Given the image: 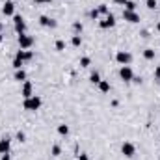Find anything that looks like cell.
<instances>
[{
	"instance_id": "obj_17",
	"label": "cell",
	"mask_w": 160,
	"mask_h": 160,
	"mask_svg": "<svg viewBox=\"0 0 160 160\" xmlns=\"http://www.w3.org/2000/svg\"><path fill=\"white\" fill-rule=\"evenodd\" d=\"M143 58L145 60H154V50L153 49H145L143 50Z\"/></svg>"
},
{
	"instance_id": "obj_35",
	"label": "cell",
	"mask_w": 160,
	"mask_h": 160,
	"mask_svg": "<svg viewBox=\"0 0 160 160\" xmlns=\"http://www.w3.org/2000/svg\"><path fill=\"white\" fill-rule=\"evenodd\" d=\"M156 30H158V32H160V20H158V24H156Z\"/></svg>"
},
{
	"instance_id": "obj_8",
	"label": "cell",
	"mask_w": 160,
	"mask_h": 160,
	"mask_svg": "<svg viewBox=\"0 0 160 160\" xmlns=\"http://www.w3.org/2000/svg\"><path fill=\"white\" fill-rule=\"evenodd\" d=\"M113 24H116V17H113L112 13H108V15L99 22V26H101V28H112Z\"/></svg>"
},
{
	"instance_id": "obj_31",
	"label": "cell",
	"mask_w": 160,
	"mask_h": 160,
	"mask_svg": "<svg viewBox=\"0 0 160 160\" xmlns=\"http://www.w3.org/2000/svg\"><path fill=\"white\" fill-rule=\"evenodd\" d=\"M78 160H89V156L86 153H82V154H78Z\"/></svg>"
},
{
	"instance_id": "obj_7",
	"label": "cell",
	"mask_w": 160,
	"mask_h": 160,
	"mask_svg": "<svg viewBox=\"0 0 160 160\" xmlns=\"http://www.w3.org/2000/svg\"><path fill=\"white\" fill-rule=\"evenodd\" d=\"M20 95L24 97V99H28V97H32L34 95V87H32V82H22V89H20Z\"/></svg>"
},
{
	"instance_id": "obj_9",
	"label": "cell",
	"mask_w": 160,
	"mask_h": 160,
	"mask_svg": "<svg viewBox=\"0 0 160 160\" xmlns=\"http://www.w3.org/2000/svg\"><path fill=\"white\" fill-rule=\"evenodd\" d=\"M39 24L45 26V28H56V20L50 19V17H47V15H41L39 17Z\"/></svg>"
},
{
	"instance_id": "obj_11",
	"label": "cell",
	"mask_w": 160,
	"mask_h": 160,
	"mask_svg": "<svg viewBox=\"0 0 160 160\" xmlns=\"http://www.w3.org/2000/svg\"><path fill=\"white\" fill-rule=\"evenodd\" d=\"M15 58H19V60H22V61H30L32 58H34V52L32 50H19L17 54H15Z\"/></svg>"
},
{
	"instance_id": "obj_20",
	"label": "cell",
	"mask_w": 160,
	"mask_h": 160,
	"mask_svg": "<svg viewBox=\"0 0 160 160\" xmlns=\"http://www.w3.org/2000/svg\"><path fill=\"white\" fill-rule=\"evenodd\" d=\"M58 132L61 136H67V134H69V127H67V125H58Z\"/></svg>"
},
{
	"instance_id": "obj_13",
	"label": "cell",
	"mask_w": 160,
	"mask_h": 160,
	"mask_svg": "<svg viewBox=\"0 0 160 160\" xmlns=\"http://www.w3.org/2000/svg\"><path fill=\"white\" fill-rule=\"evenodd\" d=\"M2 13H4L6 17L13 15V13H15V4H13V2H8V0H6V4H4V8H2Z\"/></svg>"
},
{
	"instance_id": "obj_29",
	"label": "cell",
	"mask_w": 160,
	"mask_h": 160,
	"mask_svg": "<svg viewBox=\"0 0 160 160\" xmlns=\"http://www.w3.org/2000/svg\"><path fill=\"white\" fill-rule=\"evenodd\" d=\"M24 138H26L24 132H20V130H19V132H17V140H19V142H24Z\"/></svg>"
},
{
	"instance_id": "obj_14",
	"label": "cell",
	"mask_w": 160,
	"mask_h": 160,
	"mask_svg": "<svg viewBox=\"0 0 160 160\" xmlns=\"http://www.w3.org/2000/svg\"><path fill=\"white\" fill-rule=\"evenodd\" d=\"M15 80L24 82V80H26V71H24V69H15Z\"/></svg>"
},
{
	"instance_id": "obj_36",
	"label": "cell",
	"mask_w": 160,
	"mask_h": 160,
	"mask_svg": "<svg viewBox=\"0 0 160 160\" xmlns=\"http://www.w3.org/2000/svg\"><path fill=\"white\" fill-rule=\"evenodd\" d=\"M4 30V24H2V22H0V32H2Z\"/></svg>"
},
{
	"instance_id": "obj_4",
	"label": "cell",
	"mask_w": 160,
	"mask_h": 160,
	"mask_svg": "<svg viewBox=\"0 0 160 160\" xmlns=\"http://www.w3.org/2000/svg\"><path fill=\"white\" fill-rule=\"evenodd\" d=\"M13 22H15V32L20 35V34H26V22L20 15H13Z\"/></svg>"
},
{
	"instance_id": "obj_10",
	"label": "cell",
	"mask_w": 160,
	"mask_h": 160,
	"mask_svg": "<svg viewBox=\"0 0 160 160\" xmlns=\"http://www.w3.org/2000/svg\"><path fill=\"white\" fill-rule=\"evenodd\" d=\"M123 19L128 20V22H140V15L136 13V11H127V9H123Z\"/></svg>"
},
{
	"instance_id": "obj_34",
	"label": "cell",
	"mask_w": 160,
	"mask_h": 160,
	"mask_svg": "<svg viewBox=\"0 0 160 160\" xmlns=\"http://www.w3.org/2000/svg\"><path fill=\"white\" fill-rule=\"evenodd\" d=\"M2 160H11V158H9V153H8V154H2Z\"/></svg>"
},
{
	"instance_id": "obj_26",
	"label": "cell",
	"mask_w": 160,
	"mask_h": 160,
	"mask_svg": "<svg viewBox=\"0 0 160 160\" xmlns=\"http://www.w3.org/2000/svg\"><path fill=\"white\" fill-rule=\"evenodd\" d=\"M145 4H147V8H149V9H154V8L158 6V2H156V0H147Z\"/></svg>"
},
{
	"instance_id": "obj_27",
	"label": "cell",
	"mask_w": 160,
	"mask_h": 160,
	"mask_svg": "<svg viewBox=\"0 0 160 160\" xmlns=\"http://www.w3.org/2000/svg\"><path fill=\"white\" fill-rule=\"evenodd\" d=\"M60 153H61V147L60 145H52V154L54 156H60Z\"/></svg>"
},
{
	"instance_id": "obj_25",
	"label": "cell",
	"mask_w": 160,
	"mask_h": 160,
	"mask_svg": "<svg viewBox=\"0 0 160 160\" xmlns=\"http://www.w3.org/2000/svg\"><path fill=\"white\" fill-rule=\"evenodd\" d=\"M22 63H24V61L19 60V58H15V60H13V67H15V69H22Z\"/></svg>"
},
{
	"instance_id": "obj_28",
	"label": "cell",
	"mask_w": 160,
	"mask_h": 160,
	"mask_svg": "<svg viewBox=\"0 0 160 160\" xmlns=\"http://www.w3.org/2000/svg\"><path fill=\"white\" fill-rule=\"evenodd\" d=\"M89 17H91V19H99V17H101L99 9H91V11H89Z\"/></svg>"
},
{
	"instance_id": "obj_3",
	"label": "cell",
	"mask_w": 160,
	"mask_h": 160,
	"mask_svg": "<svg viewBox=\"0 0 160 160\" xmlns=\"http://www.w3.org/2000/svg\"><path fill=\"white\" fill-rule=\"evenodd\" d=\"M119 76H121L125 82H132V80H134V71H132V67H130V65H121Z\"/></svg>"
},
{
	"instance_id": "obj_22",
	"label": "cell",
	"mask_w": 160,
	"mask_h": 160,
	"mask_svg": "<svg viewBox=\"0 0 160 160\" xmlns=\"http://www.w3.org/2000/svg\"><path fill=\"white\" fill-rule=\"evenodd\" d=\"M97 9H99V13H101V15H108V13H110V9H108V4H101Z\"/></svg>"
},
{
	"instance_id": "obj_6",
	"label": "cell",
	"mask_w": 160,
	"mask_h": 160,
	"mask_svg": "<svg viewBox=\"0 0 160 160\" xmlns=\"http://www.w3.org/2000/svg\"><path fill=\"white\" fill-rule=\"evenodd\" d=\"M116 60H117L121 65H128L130 60H132V56H130V52H127V50H119V52L116 54Z\"/></svg>"
},
{
	"instance_id": "obj_2",
	"label": "cell",
	"mask_w": 160,
	"mask_h": 160,
	"mask_svg": "<svg viewBox=\"0 0 160 160\" xmlns=\"http://www.w3.org/2000/svg\"><path fill=\"white\" fill-rule=\"evenodd\" d=\"M32 45H34V37L32 35H28V34H20L19 35V47L22 50H28Z\"/></svg>"
},
{
	"instance_id": "obj_16",
	"label": "cell",
	"mask_w": 160,
	"mask_h": 160,
	"mask_svg": "<svg viewBox=\"0 0 160 160\" xmlns=\"http://www.w3.org/2000/svg\"><path fill=\"white\" fill-rule=\"evenodd\" d=\"M89 80H91V84H99L101 82V75L97 71H93V73H91V76H89Z\"/></svg>"
},
{
	"instance_id": "obj_18",
	"label": "cell",
	"mask_w": 160,
	"mask_h": 160,
	"mask_svg": "<svg viewBox=\"0 0 160 160\" xmlns=\"http://www.w3.org/2000/svg\"><path fill=\"white\" fill-rule=\"evenodd\" d=\"M71 43L75 45V47H80V45H82V37H80V34H75L73 39H71Z\"/></svg>"
},
{
	"instance_id": "obj_23",
	"label": "cell",
	"mask_w": 160,
	"mask_h": 160,
	"mask_svg": "<svg viewBox=\"0 0 160 160\" xmlns=\"http://www.w3.org/2000/svg\"><path fill=\"white\" fill-rule=\"evenodd\" d=\"M89 63H91V60H89L87 56H84V58H80V67H89Z\"/></svg>"
},
{
	"instance_id": "obj_24",
	"label": "cell",
	"mask_w": 160,
	"mask_h": 160,
	"mask_svg": "<svg viewBox=\"0 0 160 160\" xmlns=\"http://www.w3.org/2000/svg\"><path fill=\"white\" fill-rule=\"evenodd\" d=\"M65 49V41L63 39H58L56 41V50H63Z\"/></svg>"
},
{
	"instance_id": "obj_33",
	"label": "cell",
	"mask_w": 160,
	"mask_h": 160,
	"mask_svg": "<svg viewBox=\"0 0 160 160\" xmlns=\"http://www.w3.org/2000/svg\"><path fill=\"white\" fill-rule=\"evenodd\" d=\"M113 2L119 4V6H125V4H127V0H113Z\"/></svg>"
},
{
	"instance_id": "obj_30",
	"label": "cell",
	"mask_w": 160,
	"mask_h": 160,
	"mask_svg": "<svg viewBox=\"0 0 160 160\" xmlns=\"http://www.w3.org/2000/svg\"><path fill=\"white\" fill-rule=\"evenodd\" d=\"M154 78L160 80V65H156V69H154Z\"/></svg>"
},
{
	"instance_id": "obj_15",
	"label": "cell",
	"mask_w": 160,
	"mask_h": 160,
	"mask_svg": "<svg viewBox=\"0 0 160 160\" xmlns=\"http://www.w3.org/2000/svg\"><path fill=\"white\" fill-rule=\"evenodd\" d=\"M97 86H99V89L102 91V93H108V91H110V82H106V80H101Z\"/></svg>"
},
{
	"instance_id": "obj_32",
	"label": "cell",
	"mask_w": 160,
	"mask_h": 160,
	"mask_svg": "<svg viewBox=\"0 0 160 160\" xmlns=\"http://www.w3.org/2000/svg\"><path fill=\"white\" fill-rule=\"evenodd\" d=\"M35 2H37V4H50L52 0H35Z\"/></svg>"
},
{
	"instance_id": "obj_12",
	"label": "cell",
	"mask_w": 160,
	"mask_h": 160,
	"mask_svg": "<svg viewBox=\"0 0 160 160\" xmlns=\"http://www.w3.org/2000/svg\"><path fill=\"white\" fill-rule=\"evenodd\" d=\"M9 145H11L9 138H2V140H0V154H8L9 153Z\"/></svg>"
},
{
	"instance_id": "obj_38",
	"label": "cell",
	"mask_w": 160,
	"mask_h": 160,
	"mask_svg": "<svg viewBox=\"0 0 160 160\" xmlns=\"http://www.w3.org/2000/svg\"><path fill=\"white\" fill-rule=\"evenodd\" d=\"M8 2H13V0H8Z\"/></svg>"
},
{
	"instance_id": "obj_5",
	"label": "cell",
	"mask_w": 160,
	"mask_h": 160,
	"mask_svg": "<svg viewBox=\"0 0 160 160\" xmlns=\"http://www.w3.org/2000/svg\"><path fill=\"white\" fill-rule=\"evenodd\" d=\"M121 153H123L127 158H132V156L136 154V147H134V143H130V142H125V143L121 145Z\"/></svg>"
},
{
	"instance_id": "obj_1",
	"label": "cell",
	"mask_w": 160,
	"mask_h": 160,
	"mask_svg": "<svg viewBox=\"0 0 160 160\" xmlns=\"http://www.w3.org/2000/svg\"><path fill=\"white\" fill-rule=\"evenodd\" d=\"M22 106H24V110L35 112V110H39V106H41V99H39L37 95H32V97L24 99V102H22Z\"/></svg>"
},
{
	"instance_id": "obj_37",
	"label": "cell",
	"mask_w": 160,
	"mask_h": 160,
	"mask_svg": "<svg viewBox=\"0 0 160 160\" xmlns=\"http://www.w3.org/2000/svg\"><path fill=\"white\" fill-rule=\"evenodd\" d=\"M2 41H4V35H2V34H0V43H2Z\"/></svg>"
},
{
	"instance_id": "obj_19",
	"label": "cell",
	"mask_w": 160,
	"mask_h": 160,
	"mask_svg": "<svg viewBox=\"0 0 160 160\" xmlns=\"http://www.w3.org/2000/svg\"><path fill=\"white\" fill-rule=\"evenodd\" d=\"M82 28H84V26H82V22H80V20H75V22H73V30H75V34H80Z\"/></svg>"
},
{
	"instance_id": "obj_21",
	"label": "cell",
	"mask_w": 160,
	"mask_h": 160,
	"mask_svg": "<svg viewBox=\"0 0 160 160\" xmlns=\"http://www.w3.org/2000/svg\"><path fill=\"white\" fill-rule=\"evenodd\" d=\"M125 9H127V11H136V2H132V0H127Z\"/></svg>"
}]
</instances>
